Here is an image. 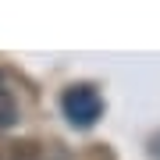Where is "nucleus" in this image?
Segmentation results:
<instances>
[{
  "label": "nucleus",
  "mask_w": 160,
  "mask_h": 160,
  "mask_svg": "<svg viewBox=\"0 0 160 160\" xmlns=\"http://www.w3.org/2000/svg\"><path fill=\"white\" fill-rule=\"evenodd\" d=\"M61 107H64V114H68V121L75 128H92L100 110H103V100H100V92L92 86H71L64 92Z\"/></svg>",
  "instance_id": "1"
}]
</instances>
